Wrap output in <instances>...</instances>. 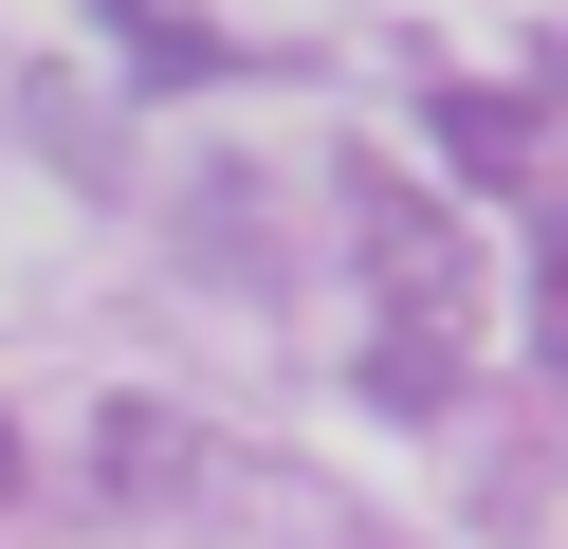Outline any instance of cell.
<instances>
[{"mask_svg":"<svg viewBox=\"0 0 568 549\" xmlns=\"http://www.w3.org/2000/svg\"><path fill=\"white\" fill-rule=\"evenodd\" d=\"M531 293H550V385H568V220L531 238Z\"/></svg>","mask_w":568,"mask_h":549,"instance_id":"obj_5","label":"cell"},{"mask_svg":"<svg viewBox=\"0 0 568 549\" xmlns=\"http://www.w3.org/2000/svg\"><path fill=\"white\" fill-rule=\"evenodd\" d=\"M0 512H19V421H0Z\"/></svg>","mask_w":568,"mask_h":549,"instance_id":"obj_6","label":"cell"},{"mask_svg":"<svg viewBox=\"0 0 568 549\" xmlns=\"http://www.w3.org/2000/svg\"><path fill=\"white\" fill-rule=\"evenodd\" d=\"M348 238H367V275H385V312H404V329H458L477 238H458V220H422V183H404V165H348Z\"/></svg>","mask_w":568,"mask_h":549,"instance_id":"obj_1","label":"cell"},{"mask_svg":"<svg viewBox=\"0 0 568 549\" xmlns=\"http://www.w3.org/2000/svg\"><path fill=\"white\" fill-rule=\"evenodd\" d=\"M367 403H458V329H367Z\"/></svg>","mask_w":568,"mask_h":549,"instance_id":"obj_4","label":"cell"},{"mask_svg":"<svg viewBox=\"0 0 568 549\" xmlns=\"http://www.w3.org/2000/svg\"><path fill=\"white\" fill-rule=\"evenodd\" d=\"M92 458H111V495H184V476H202V439L165 421V403H111V439H92Z\"/></svg>","mask_w":568,"mask_h":549,"instance_id":"obj_2","label":"cell"},{"mask_svg":"<svg viewBox=\"0 0 568 549\" xmlns=\"http://www.w3.org/2000/svg\"><path fill=\"white\" fill-rule=\"evenodd\" d=\"M440 146H458V183H531V110L514 92H440Z\"/></svg>","mask_w":568,"mask_h":549,"instance_id":"obj_3","label":"cell"}]
</instances>
